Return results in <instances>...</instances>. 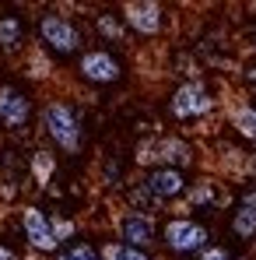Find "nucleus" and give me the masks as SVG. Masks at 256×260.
Here are the masks:
<instances>
[{
    "instance_id": "obj_15",
    "label": "nucleus",
    "mask_w": 256,
    "mask_h": 260,
    "mask_svg": "<svg viewBox=\"0 0 256 260\" xmlns=\"http://www.w3.org/2000/svg\"><path fill=\"white\" fill-rule=\"evenodd\" d=\"M232 127L239 130V137H246V141L256 144V106L253 102H246V106H239L232 113Z\"/></svg>"
},
{
    "instance_id": "obj_22",
    "label": "nucleus",
    "mask_w": 256,
    "mask_h": 260,
    "mask_svg": "<svg viewBox=\"0 0 256 260\" xmlns=\"http://www.w3.org/2000/svg\"><path fill=\"white\" fill-rule=\"evenodd\" d=\"M197 260H232V253L225 246H207L204 253H197Z\"/></svg>"
},
{
    "instance_id": "obj_6",
    "label": "nucleus",
    "mask_w": 256,
    "mask_h": 260,
    "mask_svg": "<svg viewBox=\"0 0 256 260\" xmlns=\"http://www.w3.org/2000/svg\"><path fill=\"white\" fill-rule=\"evenodd\" d=\"M78 74L88 85H113V81L123 78V67H120V60L109 49H88L78 60Z\"/></svg>"
},
{
    "instance_id": "obj_14",
    "label": "nucleus",
    "mask_w": 256,
    "mask_h": 260,
    "mask_svg": "<svg viewBox=\"0 0 256 260\" xmlns=\"http://www.w3.org/2000/svg\"><path fill=\"white\" fill-rule=\"evenodd\" d=\"M182 197H186V204H190V208H214V204H221V201H225V193H217L214 179H200V183H193Z\"/></svg>"
},
{
    "instance_id": "obj_4",
    "label": "nucleus",
    "mask_w": 256,
    "mask_h": 260,
    "mask_svg": "<svg viewBox=\"0 0 256 260\" xmlns=\"http://www.w3.org/2000/svg\"><path fill=\"white\" fill-rule=\"evenodd\" d=\"M39 39L43 46H49L53 53H78L81 43H85V36H81V28L70 21V18H63V14H53V11H46L43 18H39Z\"/></svg>"
},
{
    "instance_id": "obj_24",
    "label": "nucleus",
    "mask_w": 256,
    "mask_h": 260,
    "mask_svg": "<svg viewBox=\"0 0 256 260\" xmlns=\"http://www.w3.org/2000/svg\"><path fill=\"white\" fill-rule=\"evenodd\" d=\"M246 85L256 91V67H249V71H246Z\"/></svg>"
},
{
    "instance_id": "obj_25",
    "label": "nucleus",
    "mask_w": 256,
    "mask_h": 260,
    "mask_svg": "<svg viewBox=\"0 0 256 260\" xmlns=\"http://www.w3.org/2000/svg\"><path fill=\"white\" fill-rule=\"evenodd\" d=\"M0 260H14V253H11L7 246H0Z\"/></svg>"
},
{
    "instance_id": "obj_2",
    "label": "nucleus",
    "mask_w": 256,
    "mask_h": 260,
    "mask_svg": "<svg viewBox=\"0 0 256 260\" xmlns=\"http://www.w3.org/2000/svg\"><path fill=\"white\" fill-rule=\"evenodd\" d=\"M137 166H165V169H186V166H193V144L186 141V137H148V141H140L137 144Z\"/></svg>"
},
{
    "instance_id": "obj_8",
    "label": "nucleus",
    "mask_w": 256,
    "mask_h": 260,
    "mask_svg": "<svg viewBox=\"0 0 256 260\" xmlns=\"http://www.w3.org/2000/svg\"><path fill=\"white\" fill-rule=\"evenodd\" d=\"M32 116V99L14 85H0V123L7 130H25Z\"/></svg>"
},
{
    "instance_id": "obj_19",
    "label": "nucleus",
    "mask_w": 256,
    "mask_h": 260,
    "mask_svg": "<svg viewBox=\"0 0 256 260\" xmlns=\"http://www.w3.org/2000/svg\"><path fill=\"white\" fill-rule=\"evenodd\" d=\"M56 260H102V253L91 246V243H70V246H63Z\"/></svg>"
},
{
    "instance_id": "obj_16",
    "label": "nucleus",
    "mask_w": 256,
    "mask_h": 260,
    "mask_svg": "<svg viewBox=\"0 0 256 260\" xmlns=\"http://www.w3.org/2000/svg\"><path fill=\"white\" fill-rule=\"evenodd\" d=\"M56 173V158H53V151H35L32 155V176H35V183L46 186L49 179Z\"/></svg>"
},
{
    "instance_id": "obj_1",
    "label": "nucleus",
    "mask_w": 256,
    "mask_h": 260,
    "mask_svg": "<svg viewBox=\"0 0 256 260\" xmlns=\"http://www.w3.org/2000/svg\"><path fill=\"white\" fill-rule=\"evenodd\" d=\"M43 130L53 137V144H56L60 151H67V155H78V151H81V144H85L81 113H78L70 102H63V99L46 102V109H43Z\"/></svg>"
},
{
    "instance_id": "obj_7",
    "label": "nucleus",
    "mask_w": 256,
    "mask_h": 260,
    "mask_svg": "<svg viewBox=\"0 0 256 260\" xmlns=\"http://www.w3.org/2000/svg\"><path fill=\"white\" fill-rule=\"evenodd\" d=\"M123 21L137 36H158L165 28V7L155 0H130L123 4Z\"/></svg>"
},
{
    "instance_id": "obj_23",
    "label": "nucleus",
    "mask_w": 256,
    "mask_h": 260,
    "mask_svg": "<svg viewBox=\"0 0 256 260\" xmlns=\"http://www.w3.org/2000/svg\"><path fill=\"white\" fill-rule=\"evenodd\" d=\"M32 78H46L49 74V60H43V53H35L32 56V71H28Z\"/></svg>"
},
{
    "instance_id": "obj_20",
    "label": "nucleus",
    "mask_w": 256,
    "mask_h": 260,
    "mask_svg": "<svg viewBox=\"0 0 256 260\" xmlns=\"http://www.w3.org/2000/svg\"><path fill=\"white\" fill-rule=\"evenodd\" d=\"M95 25H98V32H102L105 39H113V43H123V39H127L123 25H120L113 14H98V21H95Z\"/></svg>"
},
{
    "instance_id": "obj_17",
    "label": "nucleus",
    "mask_w": 256,
    "mask_h": 260,
    "mask_svg": "<svg viewBox=\"0 0 256 260\" xmlns=\"http://www.w3.org/2000/svg\"><path fill=\"white\" fill-rule=\"evenodd\" d=\"M102 260H151L144 250H133L127 243H105L102 246Z\"/></svg>"
},
{
    "instance_id": "obj_9",
    "label": "nucleus",
    "mask_w": 256,
    "mask_h": 260,
    "mask_svg": "<svg viewBox=\"0 0 256 260\" xmlns=\"http://www.w3.org/2000/svg\"><path fill=\"white\" fill-rule=\"evenodd\" d=\"M158 229H155V218L140 215V211H123L120 215V243H127L133 250H148L155 246L158 239Z\"/></svg>"
},
{
    "instance_id": "obj_26",
    "label": "nucleus",
    "mask_w": 256,
    "mask_h": 260,
    "mask_svg": "<svg viewBox=\"0 0 256 260\" xmlns=\"http://www.w3.org/2000/svg\"><path fill=\"white\" fill-rule=\"evenodd\" d=\"M249 176H253V179H256V155H253V158H249Z\"/></svg>"
},
{
    "instance_id": "obj_21",
    "label": "nucleus",
    "mask_w": 256,
    "mask_h": 260,
    "mask_svg": "<svg viewBox=\"0 0 256 260\" xmlns=\"http://www.w3.org/2000/svg\"><path fill=\"white\" fill-rule=\"evenodd\" d=\"M49 225H53V236H56V243H67V239L78 232V225H74L70 218H60V215L49 218Z\"/></svg>"
},
{
    "instance_id": "obj_18",
    "label": "nucleus",
    "mask_w": 256,
    "mask_h": 260,
    "mask_svg": "<svg viewBox=\"0 0 256 260\" xmlns=\"http://www.w3.org/2000/svg\"><path fill=\"white\" fill-rule=\"evenodd\" d=\"M130 211H140V215H151L155 208H158V201L151 197V190L144 186V183H137V186H130Z\"/></svg>"
},
{
    "instance_id": "obj_12",
    "label": "nucleus",
    "mask_w": 256,
    "mask_h": 260,
    "mask_svg": "<svg viewBox=\"0 0 256 260\" xmlns=\"http://www.w3.org/2000/svg\"><path fill=\"white\" fill-rule=\"evenodd\" d=\"M232 232L239 239H253L256 236V186L242 190V197L232 211Z\"/></svg>"
},
{
    "instance_id": "obj_13",
    "label": "nucleus",
    "mask_w": 256,
    "mask_h": 260,
    "mask_svg": "<svg viewBox=\"0 0 256 260\" xmlns=\"http://www.w3.org/2000/svg\"><path fill=\"white\" fill-rule=\"evenodd\" d=\"M25 46V21L18 14L0 18V53H18Z\"/></svg>"
},
{
    "instance_id": "obj_11",
    "label": "nucleus",
    "mask_w": 256,
    "mask_h": 260,
    "mask_svg": "<svg viewBox=\"0 0 256 260\" xmlns=\"http://www.w3.org/2000/svg\"><path fill=\"white\" fill-rule=\"evenodd\" d=\"M21 229H25V239H28L32 250H39V253L60 250V243H56V236H53V225H49V215H46V211L25 208V211H21Z\"/></svg>"
},
{
    "instance_id": "obj_3",
    "label": "nucleus",
    "mask_w": 256,
    "mask_h": 260,
    "mask_svg": "<svg viewBox=\"0 0 256 260\" xmlns=\"http://www.w3.org/2000/svg\"><path fill=\"white\" fill-rule=\"evenodd\" d=\"M162 239H165V246H169L172 253H204V250L211 246V232H207L200 221L182 218V215L165 221Z\"/></svg>"
},
{
    "instance_id": "obj_5",
    "label": "nucleus",
    "mask_w": 256,
    "mask_h": 260,
    "mask_svg": "<svg viewBox=\"0 0 256 260\" xmlns=\"http://www.w3.org/2000/svg\"><path fill=\"white\" fill-rule=\"evenodd\" d=\"M169 109L175 120H197V116H207L214 109V95L200 81H186V85H179L172 91Z\"/></svg>"
},
{
    "instance_id": "obj_10",
    "label": "nucleus",
    "mask_w": 256,
    "mask_h": 260,
    "mask_svg": "<svg viewBox=\"0 0 256 260\" xmlns=\"http://www.w3.org/2000/svg\"><path fill=\"white\" fill-rule=\"evenodd\" d=\"M148 190H151V197L158 201V204H169L175 197H182L186 190H190V183H186V176L179 173V169H165V166H158V169H151V173L140 179Z\"/></svg>"
}]
</instances>
